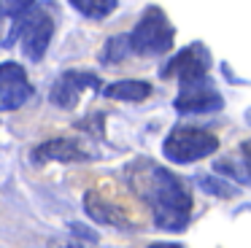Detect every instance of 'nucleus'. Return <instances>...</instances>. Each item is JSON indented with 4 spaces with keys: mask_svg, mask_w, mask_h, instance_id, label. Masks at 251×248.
Returning a JSON list of instances; mask_svg holds the SVG:
<instances>
[{
    "mask_svg": "<svg viewBox=\"0 0 251 248\" xmlns=\"http://www.w3.org/2000/svg\"><path fill=\"white\" fill-rule=\"evenodd\" d=\"M143 167H146V173L135 170L132 186L143 197V202L151 208L154 224L168 232L184 229L192 213V197L184 181H178V175H173L165 167L149 165V162H143Z\"/></svg>",
    "mask_w": 251,
    "mask_h": 248,
    "instance_id": "nucleus-1",
    "label": "nucleus"
},
{
    "mask_svg": "<svg viewBox=\"0 0 251 248\" xmlns=\"http://www.w3.org/2000/svg\"><path fill=\"white\" fill-rule=\"evenodd\" d=\"M219 149V138L208 129L197 127H176L162 143V154L176 165H189V162L205 159L208 154Z\"/></svg>",
    "mask_w": 251,
    "mask_h": 248,
    "instance_id": "nucleus-2",
    "label": "nucleus"
},
{
    "mask_svg": "<svg viewBox=\"0 0 251 248\" xmlns=\"http://www.w3.org/2000/svg\"><path fill=\"white\" fill-rule=\"evenodd\" d=\"M173 46V27L159 8H146L135 30L130 32L132 54H162Z\"/></svg>",
    "mask_w": 251,
    "mask_h": 248,
    "instance_id": "nucleus-3",
    "label": "nucleus"
},
{
    "mask_svg": "<svg viewBox=\"0 0 251 248\" xmlns=\"http://www.w3.org/2000/svg\"><path fill=\"white\" fill-rule=\"evenodd\" d=\"M208 65H211V54L202 43H195V46L178 51L168 65H165L162 75L165 78H178L184 86H192V84H200L205 81V73H208Z\"/></svg>",
    "mask_w": 251,
    "mask_h": 248,
    "instance_id": "nucleus-4",
    "label": "nucleus"
},
{
    "mask_svg": "<svg viewBox=\"0 0 251 248\" xmlns=\"http://www.w3.org/2000/svg\"><path fill=\"white\" fill-rule=\"evenodd\" d=\"M30 81L22 65L3 62L0 65V111H17L30 97Z\"/></svg>",
    "mask_w": 251,
    "mask_h": 248,
    "instance_id": "nucleus-5",
    "label": "nucleus"
},
{
    "mask_svg": "<svg viewBox=\"0 0 251 248\" xmlns=\"http://www.w3.org/2000/svg\"><path fill=\"white\" fill-rule=\"evenodd\" d=\"M25 22H27V27L22 32V54L33 62H38V59H44L49 41L54 35V22L44 11H33L30 16H25Z\"/></svg>",
    "mask_w": 251,
    "mask_h": 248,
    "instance_id": "nucleus-6",
    "label": "nucleus"
},
{
    "mask_svg": "<svg viewBox=\"0 0 251 248\" xmlns=\"http://www.w3.org/2000/svg\"><path fill=\"white\" fill-rule=\"evenodd\" d=\"M173 105L178 113H213V111H222L224 108V100L211 84L200 81V84L184 86Z\"/></svg>",
    "mask_w": 251,
    "mask_h": 248,
    "instance_id": "nucleus-7",
    "label": "nucleus"
},
{
    "mask_svg": "<svg viewBox=\"0 0 251 248\" xmlns=\"http://www.w3.org/2000/svg\"><path fill=\"white\" fill-rule=\"evenodd\" d=\"M87 86H100L98 75L95 73H81V70H68V73H62L60 78L51 84V92H49V100L54 102V105L60 108H73L78 102V95H81V89H87Z\"/></svg>",
    "mask_w": 251,
    "mask_h": 248,
    "instance_id": "nucleus-8",
    "label": "nucleus"
},
{
    "mask_svg": "<svg viewBox=\"0 0 251 248\" xmlns=\"http://www.w3.org/2000/svg\"><path fill=\"white\" fill-rule=\"evenodd\" d=\"M78 162V159H87V154H84L81 149H78L73 140L68 138H54V140H46V143L35 146L33 151V162Z\"/></svg>",
    "mask_w": 251,
    "mask_h": 248,
    "instance_id": "nucleus-9",
    "label": "nucleus"
},
{
    "mask_svg": "<svg viewBox=\"0 0 251 248\" xmlns=\"http://www.w3.org/2000/svg\"><path fill=\"white\" fill-rule=\"evenodd\" d=\"M84 210H87V216L92 221H98V224L116 226V229H130V221L125 219V213L116 210L114 205H108L100 194H95V192L84 194Z\"/></svg>",
    "mask_w": 251,
    "mask_h": 248,
    "instance_id": "nucleus-10",
    "label": "nucleus"
},
{
    "mask_svg": "<svg viewBox=\"0 0 251 248\" xmlns=\"http://www.w3.org/2000/svg\"><path fill=\"white\" fill-rule=\"evenodd\" d=\"M151 95V86L146 81H135V78H127V81H114L103 89V97L108 100H127V102H141Z\"/></svg>",
    "mask_w": 251,
    "mask_h": 248,
    "instance_id": "nucleus-11",
    "label": "nucleus"
},
{
    "mask_svg": "<svg viewBox=\"0 0 251 248\" xmlns=\"http://www.w3.org/2000/svg\"><path fill=\"white\" fill-rule=\"evenodd\" d=\"M197 186L202 189L205 194H213V197H235L238 194V189L232 186V183H227L222 175H211V173H205V175H197Z\"/></svg>",
    "mask_w": 251,
    "mask_h": 248,
    "instance_id": "nucleus-12",
    "label": "nucleus"
},
{
    "mask_svg": "<svg viewBox=\"0 0 251 248\" xmlns=\"http://www.w3.org/2000/svg\"><path fill=\"white\" fill-rule=\"evenodd\" d=\"M71 3L73 8L81 11L89 19H103V16H108L116 8V0H71Z\"/></svg>",
    "mask_w": 251,
    "mask_h": 248,
    "instance_id": "nucleus-13",
    "label": "nucleus"
},
{
    "mask_svg": "<svg viewBox=\"0 0 251 248\" xmlns=\"http://www.w3.org/2000/svg\"><path fill=\"white\" fill-rule=\"evenodd\" d=\"M130 35H114L108 38V43H105L103 49V62H122V59L130 57Z\"/></svg>",
    "mask_w": 251,
    "mask_h": 248,
    "instance_id": "nucleus-14",
    "label": "nucleus"
},
{
    "mask_svg": "<svg viewBox=\"0 0 251 248\" xmlns=\"http://www.w3.org/2000/svg\"><path fill=\"white\" fill-rule=\"evenodd\" d=\"M71 232H73V235H78V237H81V240L92 243V246H95V243L100 240V237H98V232H92V229H89V226H84V224H71Z\"/></svg>",
    "mask_w": 251,
    "mask_h": 248,
    "instance_id": "nucleus-15",
    "label": "nucleus"
},
{
    "mask_svg": "<svg viewBox=\"0 0 251 248\" xmlns=\"http://www.w3.org/2000/svg\"><path fill=\"white\" fill-rule=\"evenodd\" d=\"M240 159H243V167H246V173L251 175V140H246V143L240 146Z\"/></svg>",
    "mask_w": 251,
    "mask_h": 248,
    "instance_id": "nucleus-16",
    "label": "nucleus"
},
{
    "mask_svg": "<svg viewBox=\"0 0 251 248\" xmlns=\"http://www.w3.org/2000/svg\"><path fill=\"white\" fill-rule=\"evenodd\" d=\"M49 248H84L78 243H68V246H60V243H49Z\"/></svg>",
    "mask_w": 251,
    "mask_h": 248,
    "instance_id": "nucleus-17",
    "label": "nucleus"
},
{
    "mask_svg": "<svg viewBox=\"0 0 251 248\" xmlns=\"http://www.w3.org/2000/svg\"><path fill=\"white\" fill-rule=\"evenodd\" d=\"M149 248H178V246H173V243H157V246H149Z\"/></svg>",
    "mask_w": 251,
    "mask_h": 248,
    "instance_id": "nucleus-18",
    "label": "nucleus"
},
{
    "mask_svg": "<svg viewBox=\"0 0 251 248\" xmlns=\"http://www.w3.org/2000/svg\"><path fill=\"white\" fill-rule=\"evenodd\" d=\"M246 119H249V124H251V111H249V113H246Z\"/></svg>",
    "mask_w": 251,
    "mask_h": 248,
    "instance_id": "nucleus-19",
    "label": "nucleus"
}]
</instances>
